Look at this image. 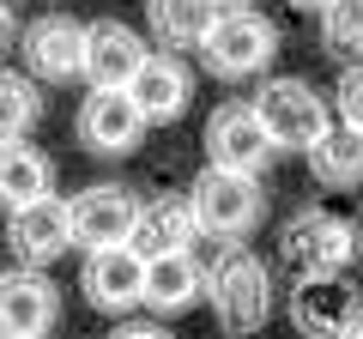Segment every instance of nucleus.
I'll list each match as a JSON object with an SVG mask.
<instances>
[{
  "mask_svg": "<svg viewBox=\"0 0 363 339\" xmlns=\"http://www.w3.org/2000/svg\"><path fill=\"white\" fill-rule=\"evenodd\" d=\"M194 236H200V224L188 212V200H140V218H133L128 243L140 255H164V248H188Z\"/></svg>",
  "mask_w": 363,
  "mask_h": 339,
  "instance_id": "6ab92c4d",
  "label": "nucleus"
},
{
  "mask_svg": "<svg viewBox=\"0 0 363 339\" xmlns=\"http://www.w3.org/2000/svg\"><path fill=\"white\" fill-rule=\"evenodd\" d=\"M6 43H13V13L0 6V55H6Z\"/></svg>",
  "mask_w": 363,
  "mask_h": 339,
  "instance_id": "393cba45",
  "label": "nucleus"
},
{
  "mask_svg": "<svg viewBox=\"0 0 363 339\" xmlns=\"http://www.w3.org/2000/svg\"><path fill=\"white\" fill-rule=\"evenodd\" d=\"M339 339H363V309H357V315L345 321V333H339Z\"/></svg>",
  "mask_w": 363,
  "mask_h": 339,
  "instance_id": "a878e982",
  "label": "nucleus"
},
{
  "mask_svg": "<svg viewBox=\"0 0 363 339\" xmlns=\"http://www.w3.org/2000/svg\"><path fill=\"white\" fill-rule=\"evenodd\" d=\"M133 218H140V200L133 188H116V182H97L73 200V243L85 248H116L133 236Z\"/></svg>",
  "mask_w": 363,
  "mask_h": 339,
  "instance_id": "9b49d317",
  "label": "nucleus"
},
{
  "mask_svg": "<svg viewBox=\"0 0 363 339\" xmlns=\"http://www.w3.org/2000/svg\"><path fill=\"white\" fill-rule=\"evenodd\" d=\"M140 133H145V116H140V104H133L128 91H91L85 104H79V140H85L91 152L128 157L133 145H140Z\"/></svg>",
  "mask_w": 363,
  "mask_h": 339,
  "instance_id": "ddd939ff",
  "label": "nucleus"
},
{
  "mask_svg": "<svg viewBox=\"0 0 363 339\" xmlns=\"http://www.w3.org/2000/svg\"><path fill=\"white\" fill-rule=\"evenodd\" d=\"M200 55L218 79H255L267 73V61L279 55V30L272 18H260L255 6H224L212 18V30L200 37Z\"/></svg>",
  "mask_w": 363,
  "mask_h": 339,
  "instance_id": "39448f33",
  "label": "nucleus"
},
{
  "mask_svg": "<svg viewBox=\"0 0 363 339\" xmlns=\"http://www.w3.org/2000/svg\"><path fill=\"white\" fill-rule=\"evenodd\" d=\"M309 170H315V182H327V188H357L363 182V133L327 128L309 145Z\"/></svg>",
  "mask_w": 363,
  "mask_h": 339,
  "instance_id": "aec40b11",
  "label": "nucleus"
},
{
  "mask_svg": "<svg viewBox=\"0 0 363 339\" xmlns=\"http://www.w3.org/2000/svg\"><path fill=\"white\" fill-rule=\"evenodd\" d=\"M206 303H212V315H218L224 333H255V327H267V315H272L267 267H260L242 243H230L218 261H212V273H206Z\"/></svg>",
  "mask_w": 363,
  "mask_h": 339,
  "instance_id": "7ed1b4c3",
  "label": "nucleus"
},
{
  "mask_svg": "<svg viewBox=\"0 0 363 339\" xmlns=\"http://www.w3.org/2000/svg\"><path fill=\"white\" fill-rule=\"evenodd\" d=\"M218 6H248V0H218Z\"/></svg>",
  "mask_w": 363,
  "mask_h": 339,
  "instance_id": "cd10ccee",
  "label": "nucleus"
},
{
  "mask_svg": "<svg viewBox=\"0 0 363 339\" xmlns=\"http://www.w3.org/2000/svg\"><path fill=\"white\" fill-rule=\"evenodd\" d=\"M145 37L140 30H128L121 18H97V25H85V67H79V79H91V91H128V79L140 73L145 61Z\"/></svg>",
  "mask_w": 363,
  "mask_h": 339,
  "instance_id": "1a4fd4ad",
  "label": "nucleus"
},
{
  "mask_svg": "<svg viewBox=\"0 0 363 339\" xmlns=\"http://www.w3.org/2000/svg\"><path fill=\"white\" fill-rule=\"evenodd\" d=\"M218 13H224L218 0H145V25H152V37L164 43L169 55L176 49H200V37L212 30Z\"/></svg>",
  "mask_w": 363,
  "mask_h": 339,
  "instance_id": "a211bd4d",
  "label": "nucleus"
},
{
  "mask_svg": "<svg viewBox=\"0 0 363 339\" xmlns=\"http://www.w3.org/2000/svg\"><path fill=\"white\" fill-rule=\"evenodd\" d=\"M37 116H43V91H37V79L6 73V67H0V145L25 140V133L37 128Z\"/></svg>",
  "mask_w": 363,
  "mask_h": 339,
  "instance_id": "412c9836",
  "label": "nucleus"
},
{
  "mask_svg": "<svg viewBox=\"0 0 363 339\" xmlns=\"http://www.w3.org/2000/svg\"><path fill=\"white\" fill-rule=\"evenodd\" d=\"M357 309L363 303H357V291L345 285V273L339 279H297V291H291V327H297L303 339H339Z\"/></svg>",
  "mask_w": 363,
  "mask_h": 339,
  "instance_id": "4468645a",
  "label": "nucleus"
},
{
  "mask_svg": "<svg viewBox=\"0 0 363 339\" xmlns=\"http://www.w3.org/2000/svg\"><path fill=\"white\" fill-rule=\"evenodd\" d=\"M363 248V230L339 212H321V206H303L297 218H285L279 230V255L291 261L297 279H339Z\"/></svg>",
  "mask_w": 363,
  "mask_h": 339,
  "instance_id": "f257e3e1",
  "label": "nucleus"
},
{
  "mask_svg": "<svg viewBox=\"0 0 363 339\" xmlns=\"http://www.w3.org/2000/svg\"><path fill=\"white\" fill-rule=\"evenodd\" d=\"M25 67L43 85H67L85 67V25L67 13H43L25 25Z\"/></svg>",
  "mask_w": 363,
  "mask_h": 339,
  "instance_id": "9d476101",
  "label": "nucleus"
},
{
  "mask_svg": "<svg viewBox=\"0 0 363 339\" xmlns=\"http://www.w3.org/2000/svg\"><path fill=\"white\" fill-rule=\"evenodd\" d=\"M43 194H55V164L25 140L0 145V206L18 212V206H30V200H43Z\"/></svg>",
  "mask_w": 363,
  "mask_h": 339,
  "instance_id": "f3484780",
  "label": "nucleus"
},
{
  "mask_svg": "<svg viewBox=\"0 0 363 339\" xmlns=\"http://www.w3.org/2000/svg\"><path fill=\"white\" fill-rule=\"evenodd\" d=\"M321 43L333 55H363V0H327L321 6Z\"/></svg>",
  "mask_w": 363,
  "mask_h": 339,
  "instance_id": "4be33fe9",
  "label": "nucleus"
},
{
  "mask_svg": "<svg viewBox=\"0 0 363 339\" xmlns=\"http://www.w3.org/2000/svg\"><path fill=\"white\" fill-rule=\"evenodd\" d=\"M333 109H339V128L363 133V61H351L333 85Z\"/></svg>",
  "mask_w": 363,
  "mask_h": 339,
  "instance_id": "5701e85b",
  "label": "nucleus"
},
{
  "mask_svg": "<svg viewBox=\"0 0 363 339\" xmlns=\"http://www.w3.org/2000/svg\"><path fill=\"white\" fill-rule=\"evenodd\" d=\"M6 243H13L18 267L61 261L67 248H73V206L55 200V194H43V200H30V206L6 212Z\"/></svg>",
  "mask_w": 363,
  "mask_h": 339,
  "instance_id": "6e6552de",
  "label": "nucleus"
},
{
  "mask_svg": "<svg viewBox=\"0 0 363 339\" xmlns=\"http://www.w3.org/2000/svg\"><path fill=\"white\" fill-rule=\"evenodd\" d=\"M291 6H297V13H315V6H327V0H291Z\"/></svg>",
  "mask_w": 363,
  "mask_h": 339,
  "instance_id": "bb28decb",
  "label": "nucleus"
},
{
  "mask_svg": "<svg viewBox=\"0 0 363 339\" xmlns=\"http://www.w3.org/2000/svg\"><path fill=\"white\" fill-rule=\"evenodd\" d=\"M206 297V267L194 261V248H164L145 255V309L157 315H182Z\"/></svg>",
  "mask_w": 363,
  "mask_h": 339,
  "instance_id": "2eb2a0df",
  "label": "nucleus"
},
{
  "mask_svg": "<svg viewBox=\"0 0 363 339\" xmlns=\"http://www.w3.org/2000/svg\"><path fill=\"white\" fill-rule=\"evenodd\" d=\"M79 285H85V303H91V309L128 315V309H140V303H145V255H140L133 243L91 248Z\"/></svg>",
  "mask_w": 363,
  "mask_h": 339,
  "instance_id": "423d86ee",
  "label": "nucleus"
},
{
  "mask_svg": "<svg viewBox=\"0 0 363 339\" xmlns=\"http://www.w3.org/2000/svg\"><path fill=\"white\" fill-rule=\"evenodd\" d=\"M248 109H255V121L267 128L272 152H309V145L333 128V109H327V97L315 91L309 79H267Z\"/></svg>",
  "mask_w": 363,
  "mask_h": 339,
  "instance_id": "f03ea898",
  "label": "nucleus"
},
{
  "mask_svg": "<svg viewBox=\"0 0 363 339\" xmlns=\"http://www.w3.org/2000/svg\"><path fill=\"white\" fill-rule=\"evenodd\" d=\"M109 339H169V333H164V327H116Z\"/></svg>",
  "mask_w": 363,
  "mask_h": 339,
  "instance_id": "b1692460",
  "label": "nucleus"
},
{
  "mask_svg": "<svg viewBox=\"0 0 363 339\" xmlns=\"http://www.w3.org/2000/svg\"><path fill=\"white\" fill-rule=\"evenodd\" d=\"M206 152H212V164H218V170L260 176L267 157H272V140H267V128L255 121V109H248V104H224L218 116L206 121Z\"/></svg>",
  "mask_w": 363,
  "mask_h": 339,
  "instance_id": "f8f14e48",
  "label": "nucleus"
},
{
  "mask_svg": "<svg viewBox=\"0 0 363 339\" xmlns=\"http://www.w3.org/2000/svg\"><path fill=\"white\" fill-rule=\"evenodd\" d=\"M128 97L140 104L145 128H152V121H176L182 109H188V97H194V79H188V67L164 49V55H145L140 61V73L128 79Z\"/></svg>",
  "mask_w": 363,
  "mask_h": 339,
  "instance_id": "dca6fc26",
  "label": "nucleus"
},
{
  "mask_svg": "<svg viewBox=\"0 0 363 339\" xmlns=\"http://www.w3.org/2000/svg\"><path fill=\"white\" fill-rule=\"evenodd\" d=\"M188 212H194L200 236H224V243H236V236H248L260 224V176L206 164L194 176V188H188Z\"/></svg>",
  "mask_w": 363,
  "mask_h": 339,
  "instance_id": "20e7f679",
  "label": "nucleus"
},
{
  "mask_svg": "<svg viewBox=\"0 0 363 339\" xmlns=\"http://www.w3.org/2000/svg\"><path fill=\"white\" fill-rule=\"evenodd\" d=\"M61 315V291L43 267L0 273V339H43Z\"/></svg>",
  "mask_w": 363,
  "mask_h": 339,
  "instance_id": "0eeeda50",
  "label": "nucleus"
}]
</instances>
